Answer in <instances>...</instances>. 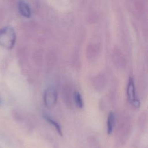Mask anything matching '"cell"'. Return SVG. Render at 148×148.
Returning <instances> with one entry per match:
<instances>
[{
    "instance_id": "1",
    "label": "cell",
    "mask_w": 148,
    "mask_h": 148,
    "mask_svg": "<svg viewBox=\"0 0 148 148\" xmlns=\"http://www.w3.org/2000/svg\"><path fill=\"white\" fill-rule=\"evenodd\" d=\"M16 35L14 30L10 27H5L0 29V46L10 50L16 43Z\"/></svg>"
},
{
    "instance_id": "2",
    "label": "cell",
    "mask_w": 148,
    "mask_h": 148,
    "mask_svg": "<svg viewBox=\"0 0 148 148\" xmlns=\"http://www.w3.org/2000/svg\"><path fill=\"white\" fill-rule=\"evenodd\" d=\"M43 100L45 105L47 108H52L56 105L57 100V93L54 88L49 87L45 90Z\"/></svg>"
},
{
    "instance_id": "3",
    "label": "cell",
    "mask_w": 148,
    "mask_h": 148,
    "mask_svg": "<svg viewBox=\"0 0 148 148\" xmlns=\"http://www.w3.org/2000/svg\"><path fill=\"white\" fill-rule=\"evenodd\" d=\"M127 94L129 102L135 107L138 108L140 105L139 101L136 97L135 87L134 79L132 77H130L127 88Z\"/></svg>"
},
{
    "instance_id": "4",
    "label": "cell",
    "mask_w": 148,
    "mask_h": 148,
    "mask_svg": "<svg viewBox=\"0 0 148 148\" xmlns=\"http://www.w3.org/2000/svg\"><path fill=\"white\" fill-rule=\"evenodd\" d=\"M18 8L20 14L26 18H29L31 17V12L30 8L25 2L23 1H19L18 3Z\"/></svg>"
},
{
    "instance_id": "5",
    "label": "cell",
    "mask_w": 148,
    "mask_h": 148,
    "mask_svg": "<svg viewBox=\"0 0 148 148\" xmlns=\"http://www.w3.org/2000/svg\"><path fill=\"white\" fill-rule=\"evenodd\" d=\"M115 124V116L112 112H110L109 113L107 120V133L108 134H111Z\"/></svg>"
},
{
    "instance_id": "6",
    "label": "cell",
    "mask_w": 148,
    "mask_h": 148,
    "mask_svg": "<svg viewBox=\"0 0 148 148\" xmlns=\"http://www.w3.org/2000/svg\"><path fill=\"white\" fill-rule=\"evenodd\" d=\"M43 117L49 124H51L54 127V128L56 130V131H57V132L58 133V134L62 136V132L61 126L59 125V124L57 121H56L55 120L52 119L50 117H49L47 115H44Z\"/></svg>"
},
{
    "instance_id": "7",
    "label": "cell",
    "mask_w": 148,
    "mask_h": 148,
    "mask_svg": "<svg viewBox=\"0 0 148 148\" xmlns=\"http://www.w3.org/2000/svg\"><path fill=\"white\" fill-rule=\"evenodd\" d=\"M74 100L76 105L77 108L82 109L83 107V101L80 94L79 92H76L74 94Z\"/></svg>"
},
{
    "instance_id": "8",
    "label": "cell",
    "mask_w": 148,
    "mask_h": 148,
    "mask_svg": "<svg viewBox=\"0 0 148 148\" xmlns=\"http://www.w3.org/2000/svg\"><path fill=\"white\" fill-rule=\"evenodd\" d=\"M1 99H0V104H1Z\"/></svg>"
}]
</instances>
